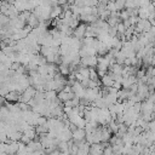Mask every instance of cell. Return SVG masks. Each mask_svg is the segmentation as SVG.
<instances>
[{"instance_id": "obj_1", "label": "cell", "mask_w": 155, "mask_h": 155, "mask_svg": "<svg viewBox=\"0 0 155 155\" xmlns=\"http://www.w3.org/2000/svg\"><path fill=\"white\" fill-rule=\"evenodd\" d=\"M85 138H86V131H85V128H78L71 134V139L74 142H76V143H80V142L85 140Z\"/></svg>"}, {"instance_id": "obj_4", "label": "cell", "mask_w": 155, "mask_h": 155, "mask_svg": "<svg viewBox=\"0 0 155 155\" xmlns=\"http://www.w3.org/2000/svg\"><path fill=\"white\" fill-rule=\"evenodd\" d=\"M1 53H2V50H1V48H0V54H1Z\"/></svg>"}, {"instance_id": "obj_3", "label": "cell", "mask_w": 155, "mask_h": 155, "mask_svg": "<svg viewBox=\"0 0 155 155\" xmlns=\"http://www.w3.org/2000/svg\"><path fill=\"white\" fill-rule=\"evenodd\" d=\"M149 22H150V24H151V27H155V18H153V19H150Z\"/></svg>"}, {"instance_id": "obj_2", "label": "cell", "mask_w": 155, "mask_h": 155, "mask_svg": "<svg viewBox=\"0 0 155 155\" xmlns=\"http://www.w3.org/2000/svg\"><path fill=\"white\" fill-rule=\"evenodd\" d=\"M62 13H63V7L54 6V7H52V11H51V18H58V16Z\"/></svg>"}]
</instances>
